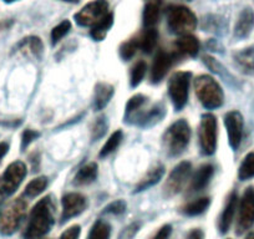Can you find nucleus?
<instances>
[{
    "instance_id": "37",
    "label": "nucleus",
    "mask_w": 254,
    "mask_h": 239,
    "mask_svg": "<svg viewBox=\"0 0 254 239\" xmlns=\"http://www.w3.org/2000/svg\"><path fill=\"white\" fill-rule=\"evenodd\" d=\"M70 30H71V23H70V20H63L58 25L54 26V29L51 30V44L56 45L61 39L65 38V35L69 34Z\"/></svg>"
},
{
    "instance_id": "41",
    "label": "nucleus",
    "mask_w": 254,
    "mask_h": 239,
    "mask_svg": "<svg viewBox=\"0 0 254 239\" xmlns=\"http://www.w3.org/2000/svg\"><path fill=\"white\" fill-rule=\"evenodd\" d=\"M39 136H40V133L35 130H31V128L24 131L23 135H21V150L25 151L30 146V143L34 142Z\"/></svg>"
},
{
    "instance_id": "28",
    "label": "nucleus",
    "mask_w": 254,
    "mask_h": 239,
    "mask_svg": "<svg viewBox=\"0 0 254 239\" xmlns=\"http://www.w3.org/2000/svg\"><path fill=\"white\" fill-rule=\"evenodd\" d=\"M112 25H114V14L110 13L106 18L102 19L99 24H96L94 28H91V30H90V36H91L95 41L105 40V38H106L107 33H109L110 29L112 28Z\"/></svg>"
},
{
    "instance_id": "6",
    "label": "nucleus",
    "mask_w": 254,
    "mask_h": 239,
    "mask_svg": "<svg viewBox=\"0 0 254 239\" xmlns=\"http://www.w3.org/2000/svg\"><path fill=\"white\" fill-rule=\"evenodd\" d=\"M26 173V165L21 161H15L6 167L3 175L0 176V203L15 193Z\"/></svg>"
},
{
    "instance_id": "51",
    "label": "nucleus",
    "mask_w": 254,
    "mask_h": 239,
    "mask_svg": "<svg viewBox=\"0 0 254 239\" xmlns=\"http://www.w3.org/2000/svg\"><path fill=\"white\" fill-rule=\"evenodd\" d=\"M146 3H155V1H162V0H145Z\"/></svg>"
},
{
    "instance_id": "12",
    "label": "nucleus",
    "mask_w": 254,
    "mask_h": 239,
    "mask_svg": "<svg viewBox=\"0 0 254 239\" xmlns=\"http://www.w3.org/2000/svg\"><path fill=\"white\" fill-rule=\"evenodd\" d=\"M142 109L138 112H136V114L133 115V116H131L130 119L126 120V122H132L135 123V125H137L138 127L142 128L152 127L156 123L162 121V119L166 115V109L165 106H163V104H155L151 107H148L147 110Z\"/></svg>"
},
{
    "instance_id": "50",
    "label": "nucleus",
    "mask_w": 254,
    "mask_h": 239,
    "mask_svg": "<svg viewBox=\"0 0 254 239\" xmlns=\"http://www.w3.org/2000/svg\"><path fill=\"white\" fill-rule=\"evenodd\" d=\"M3 1L6 4H11V3H15V1H18V0H3Z\"/></svg>"
},
{
    "instance_id": "47",
    "label": "nucleus",
    "mask_w": 254,
    "mask_h": 239,
    "mask_svg": "<svg viewBox=\"0 0 254 239\" xmlns=\"http://www.w3.org/2000/svg\"><path fill=\"white\" fill-rule=\"evenodd\" d=\"M9 143L8 142H0V161L3 160L4 156L8 153Z\"/></svg>"
},
{
    "instance_id": "34",
    "label": "nucleus",
    "mask_w": 254,
    "mask_h": 239,
    "mask_svg": "<svg viewBox=\"0 0 254 239\" xmlns=\"http://www.w3.org/2000/svg\"><path fill=\"white\" fill-rule=\"evenodd\" d=\"M254 177V152H249L242 161L238 171V178L241 181H248Z\"/></svg>"
},
{
    "instance_id": "39",
    "label": "nucleus",
    "mask_w": 254,
    "mask_h": 239,
    "mask_svg": "<svg viewBox=\"0 0 254 239\" xmlns=\"http://www.w3.org/2000/svg\"><path fill=\"white\" fill-rule=\"evenodd\" d=\"M202 61H203V64L206 65V66L208 67L212 72H214V74L224 77V79H227V77H228V72H227V70L224 69L223 65H222L221 62H219L218 60H216L214 58H212V56H209V55H204L203 58H202Z\"/></svg>"
},
{
    "instance_id": "31",
    "label": "nucleus",
    "mask_w": 254,
    "mask_h": 239,
    "mask_svg": "<svg viewBox=\"0 0 254 239\" xmlns=\"http://www.w3.org/2000/svg\"><path fill=\"white\" fill-rule=\"evenodd\" d=\"M147 97L145 95L137 94L135 96L131 97L128 101H127L126 107H125V121L130 119L131 116L136 114V112L140 111L146 104H147Z\"/></svg>"
},
{
    "instance_id": "5",
    "label": "nucleus",
    "mask_w": 254,
    "mask_h": 239,
    "mask_svg": "<svg viewBox=\"0 0 254 239\" xmlns=\"http://www.w3.org/2000/svg\"><path fill=\"white\" fill-rule=\"evenodd\" d=\"M28 202L19 197L11 201L0 213V234L11 236L19 229L25 218Z\"/></svg>"
},
{
    "instance_id": "1",
    "label": "nucleus",
    "mask_w": 254,
    "mask_h": 239,
    "mask_svg": "<svg viewBox=\"0 0 254 239\" xmlns=\"http://www.w3.org/2000/svg\"><path fill=\"white\" fill-rule=\"evenodd\" d=\"M55 223V202L51 196L44 197L31 209L24 239H44Z\"/></svg>"
},
{
    "instance_id": "17",
    "label": "nucleus",
    "mask_w": 254,
    "mask_h": 239,
    "mask_svg": "<svg viewBox=\"0 0 254 239\" xmlns=\"http://www.w3.org/2000/svg\"><path fill=\"white\" fill-rule=\"evenodd\" d=\"M14 51L26 56V58H33L39 60L44 54V44L39 36H26L16 44Z\"/></svg>"
},
{
    "instance_id": "44",
    "label": "nucleus",
    "mask_w": 254,
    "mask_h": 239,
    "mask_svg": "<svg viewBox=\"0 0 254 239\" xmlns=\"http://www.w3.org/2000/svg\"><path fill=\"white\" fill-rule=\"evenodd\" d=\"M171 233H172V226L171 224H165V226H162L158 229V232L153 236L152 239H168Z\"/></svg>"
},
{
    "instance_id": "7",
    "label": "nucleus",
    "mask_w": 254,
    "mask_h": 239,
    "mask_svg": "<svg viewBox=\"0 0 254 239\" xmlns=\"http://www.w3.org/2000/svg\"><path fill=\"white\" fill-rule=\"evenodd\" d=\"M110 13L111 11H110V4L107 0H94L82 6L80 11L75 14L74 19L79 26L94 28Z\"/></svg>"
},
{
    "instance_id": "33",
    "label": "nucleus",
    "mask_w": 254,
    "mask_h": 239,
    "mask_svg": "<svg viewBox=\"0 0 254 239\" xmlns=\"http://www.w3.org/2000/svg\"><path fill=\"white\" fill-rule=\"evenodd\" d=\"M46 187H48V178L46 177L34 178L33 181L29 182L28 186L25 187L24 196L28 197V198H34V197H38L39 194H41L44 191H45Z\"/></svg>"
},
{
    "instance_id": "42",
    "label": "nucleus",
    "mask_w": 254,
    "mask_h": 239,
    "mask_svg": "<svg viewBox=\"0 0 254 239\" xmlns=\"http://www.w3.org/2000/svg\"><path fill=\"white\" fill-rule=\"evenodd\" d=\"M80 233H81V227L79 224H75V226H71L66 231L63 232L59 239H79Z\"/></svg>"
},
{
    "instance_id": "10",
    "label": "nucleus",
    "mask_w": 254,
    "mask_h": 239,
    "mask_svg": "<svg viewBox=\"0 0 254 239\" xmlns=\"http://www.w3.org/2000/svg\"><path fill=\"white\" fill-rule=\"evenodd\" d=\"M217 119L212 114H204L199 123V146L203 155L212 156L217 150Z\"/></svg>"
},
{
    "instance_id": "32",
    "label": "nucleus",
    "mask_w": 254,
    "mask_h": 239,
    "mask_svg": "<svg viewBox=\"0 0 254 239\" xmlns=\"http://www.w3.org/2000/svg\"><path fill=\"white\" fill-rule=\"evenodd\" d=\"M110 236H111V226L106 221L99 219L92 224L87 239H110Z\"/></svg>"
},
{
    "instance_id": "8",
    "label": "nucleus",
    "mask_w": 254,
    "mask_h": 239,
    "mask_svg": "<svg viewBox=\"0 0 254 239\" xmlns=\"http://www.w3.org/2000/svg\"><path fill=\"white\" fill-rule=\"evenodd\" d=\"M192 74L190 71H178L172 75L168 82V94L177 111L182 110L188 101L190 82Z\"/></svg>"
},
{
    "instance_id": "27",
    "label": "nucleus",
    "mask_w": 254,
    "mask_h": 239,
    "mask_svg": "<svg viewBox=\"0 0 254 239\" xmlns=\"http://www.w3.org/2000/svg\"><path fill=\"white\" fill-rule=\"evenodd\" d=\"M201 26L204 31H208V33L223 34L227 29V21L222 16L211 14V15L204 16Z\"/></svg>"
},
{
    "instance_id": "24",
    "label": "nucleus",
    "mask_w": 254,
    "mask_h": 239,
    "mask_svg": "<svg viewBox=\"0 0 254 239\" xmlns=\"http://www.w3.org/2000/svg\"><path fill=\"white\" fill-rule=\"evenodd\" d=\"M97 175H99V167L96 163H87L77 171L74 178V184L75 186H86V184L92 183L97 178Z\"/></svg>"
},
{
    "instance_id": "9",
    "label": "nucleus",
    "mask_w": 254,
    "mask_h": 239,
    "mask_svg": "<svg viewBox=\"0 0 254 239\" xmlns=\"http://www.w3.org/2000/svg\"><path fill=\"white\" fill-rule=\"evenodd\" d=\"M190 175H192V165L190 162L183 161V162L178 163L171 171L170 176L166 179L165 186H163V196L166 198H171V197L180 193L187 184Z\"/></svg>"
},
{
    "instance_id": "14",
    "label": "nucleus",
    "mask_w": 254,
    "mask_h": 239,
    "mask_svg": "<svg viewBox=\"0 0 254 239\" xmlns=\"http://www.w3.org/2000/svg\"><path fill=\"white\" fill-rule=\"evenodd\" d=\"M63 212H61V222H66L74 217L80 216L86 209L87 201L80 193H67L63 197L61 201Z\"/></svg>"
},
{
    "instance_id": "49",
    "label": "nucleus",
    "mask_w": 254,
    "mask_h": 239,
    "mask_svg": "<svg viewBox=\"0 0 254 239\" xmlns=\"http://www.w3.org/2000/svg\"><path fill=\"white\" fill-rule=\"evenodd\" d=\"M244 239H254V232H252V233H249L248 236H247Z\"/></svg>"
},
{
    "instance_id": "35",
    "label": "nucleus",
    "mask_w": 254,
    "mask_h": 239,
    "mask_svg": "<svg viewBox=\"0 0 254 239\" xmlns=\"http://www.w3.org/2000/svg\"><path fill=\"white\" fill-rule=\"evenodd\" d=\"M124 140V133L121 130H117L107 138V141L105 142V145L102 146L101 151H100V157L104 158L107 157L109 155H111L115 150H117V147L120 146V143Z\"/></svg>"
},
{
    "instance_id": "36",
    "label": "nucleus",
    "mask_w": 254,
    "mask_h": 239,
    "mask_svg": "<svg viewBox=\"0 0 254 239\" xmlns=\"http://www.w3.org/2000/svg\"><path fill=\"white\" fill-rule=\"evenodd\" d=\"M146 71H147V64L143 60H140V61H137L133 65L130 72L131 87H137L142 82Z\"/></svg>"
},
{
    "instance_id": "46",
    "label": "nucleus",
    "mask_w": 254,
    "mask_h": 239,
    "mask_svg": "<svg viewBox=\"0 0 254 239\" xmlns=\"http://www.w3.org/2000/svg\"><path fill=\"white\" fill-rule=\"evenodd\" d=\"M187 239H204V234L201 229H198V228L192 229V231L188 233Z\"/></svg>"
},
{
    "instance_id": "45",
    "label": "nucleus",
    "mask_w": 254,
    "mask_h": 239,
    "mask_svg": "<svg viewBox=\"0 0 254 239\" xmlns=\"http://www.w3.org/2000/svg\"><path fill=\"white\" fill-rule=\"evenodd\" d=\"M206 46L212 51H218V53H222V51H223V46H222V44L219 43L218 40H216V39H209V40L207 41Z\"/></svg>"
},
{
    "instance_id": "21",
    "label": "nucleus",
    "mask_w": 254,
    "mask_h": 239,
    "mask_svg": "<svg viewBox=\"0 0 254 239\" xmlns=\"http://www.w3.org/2000/svg\"><path fill=\"white\" fill-rule=\"evenodd\" d=\"M214 175V167L209 163L202 165L198 170L196 171L192 178H190V191L199 192L203 191L208 183L211 182L212 177Z\"/></svg>"
},
{
    "instance_id": "43",
    "label": "nucleus",
    "mask_w": 254,
    "mask_h": 239,
    "mask_svg": "<svg viewBox=\"0 0 254 239\" xmlns=\"http://www.w3.org/2000/svg\"><path fill=\"white\" fill-rule=\"evenodd\" d=\"M138 229H140V223L130 224V226H127L126 228L121 232L119 239H133V237L136 236Z\"/></svg>"
},
{
    "instance_id": "23",
    "label": "nucleus",
    "mask_w": 254,
    "mask_h": 239,
    "mask_svg": "<svg viewBox=\"0 0 254 239\" xmlns=\"http://www.w3.org/2000/svg\"><path fill=\"white\" fill-rule=\"evenodd\" d=\"M163 175H165V167L162 165H156L141 178V181L136 184L135 193H140V192L146 191V189L151 188L155 184L162 179Z\"/></svg>"
},
{
    "instance_id": "29",
    "label": "nucleus",
    "mask_w": 254,
    "mask_h": 239,
    "mask_svg": "<svg viewBox=\"0 0 254 239\" xmlns=\"http://www.w3.org/2000/svg\"><path fill=\"white\" fill-rule=\"evenodd\" d=\"M158 41V31L156 28L146 29L140 38V49L145 54H151L156 49Z\"/></svg>"
},
{
    "instance_id": "22",
    "label": "nucleus",
    "mask_w": 254,
    "mask_h": 239,
    "mask_svg": "<svg viewBox=\"0 0 254 239\" xmlns=\"http://www.w3.org/2000/svg\"><path fill=\"white\" fill-rule=\"evenodd\" d=\"M115 94V87L109 82H97L94 92V109L96 111L105 109Z\"/></svg>"
},
{
    "instance_id": "2",
    "label": "nucleus",
    "mask_w": 254,
    "mask_h": 239,
    "mask_svg": "<svg viewBox=\"0 0 254 239\" xmlns=\"http://www.w3.org/2000/svg\"><path fill=\"white\" fill-rule=\"evenodd\" d=\"M190 141V127L186 120H177L167 128L162 137L163 148L168 157H177L185 152Z\"/></svg>"
},
{
    "instance_id": "26",
    "label": "nucleus",
    "mask_w": 254,
    "mask_h": 239,
    "mask_svg": "<svg viewBox=\"0 0 254 239\" xmlns=\"http://www.w3.org/2000/svg\"><path fill=\"white\" fill-rule=\"evenodd\" d=\"M209 204H211V198L209 197H201V198L194 199V201L183 206L182 213L188 217L199 216V214L204 213L208 209Z\"/></svg>"
},
{
    "instance_id": "4",
    "label": "nucleus",
    "mask_w": 254,
    "mask_h": 239,
    "mask_svg": "<svg viewBox=\"0 0 254 239\" xmlns=\"http://www.w3.org/2000/svg\"><path fill=\"white\" fill-rule=\"evenodd\" d=\"M166 20L170 31L176 35H190L197 28V16L190 8L170 5L166 9Z\"/></svg>"
},
{
    "instance_id": "3",
    "label": "nucleus",
    "mask_w": 254,
    "mask_h": 239,
    "mask_svg": "<svg viewBox=\"0 0 254 239\" xmlns=\"http://www.w3.org/2000/svg\"><path fill=\"white\" fill-rule=\"evenodd\" d=\"M194 91L204 109L216 110L223 105V90L221 85L209 75H199L194 80Z\"/></svg>"
},
{
    "instance_id": "16",
    "label": "nucleus",
    "mask_w": 254,
    "mask_h": 239,
    "mask_svg": "<svg viewBox=\"0 0 254 239\" xmlns=\"http://www.w3.org/2000/svg\"><path fill=\"white\" fill-rule=\"evenodd\" d=\"M237 209H238V194L236 191H232L218 219V229L222 234L229 231L234 221V217H236Z\"/></svg>"
},
{
    "instance_id": "11",
    "label": "nucleus",
    "mask_w": 254,
    "mask_h": 239,
    "mask_svg": "<svg viewBox=\"0 0 254 239\" xmlns=\"http://www.w3.org/2000/svg\"><path fill=\"white\" fill-rule=\"evenodd\" d=\"M254 224V188L249 187L244 191L238 204L236 233L238 236L246 233Z\"/></svg>"
},
{
    "instance_id": "30",
    "label": "nucleus",
    "mask_w": 254,
    "mask_h": 239,
    "mask_svg": "<svg viewBox=\"0 0 254 239\" xmlns=\"http://www.w3.org/2000/svg\"><path fill=\"white\" fill-rule=\"evenodd\" d=\"M138 49H140V38L128 39V40L124 41V43L120 45V58H121L124 61H128V60H131V59L135 56V54L137 53Z\"/></svg>"
},
{
    "instance_id": "52",
    "label": "nucleus",
    "mask_w": 254,
    "mask_h": 239,
    "mask_svg": "<svg viewBox=\"0 0 254 239\" xmlns=\"http://www.w3.org/2000/svg\"><path fill=\"white\" fill-rule=\"evenodd\" d=\"M182 1H192V0H182Z\"/></svg>"
},
{
    "instance_id": "15",
    "label": "nucleus",
    "mask_w": 254,
    "mask_h": 239,
    "mask_svg": "<svg viewBox=\"0 0 254 239\" xmlns=\"http://www.w3.org/2000/svg\"><path fill=\"white\" fill-rule=\"evenodd\" d=\"M175 59L173 54L158 50V53L155 56V60H153L152 69H151V81L153 84H158V82L162 81L163 77L167 75L168 70L172 66Z\"/></svg>"
},
{
    "instance_id": "38",
    "label": "nucleus",
    "mask_w": 254,
    "mask_h": 239,
    "mask_svg": "<svg viewBox=\"0 0 254 239\" xmlns=\"http://www.w3.org/2000/svg\"><path fill=\"white\" fill-rule=\"evenodd\" d=\"M109 128V122L105 116H100L99 119L95 120L94 125L91 127V138L92 141H97L101 137H104L105 133L107 132Z\"/></svg>"
},
{
    "instance_id": "19",
    "label": "nucleus",
    "mask_w": 254,
    "mask_h": 239,
    "mask_svg": "<svg viewBox=\"0 0 254 239\" xmlns=\"http://www.w3.org/2000/svg\"><path fill=\"white\" fill-rule=\"evenodd\" d=\"M175 54L173 56H190L196 58L199 51V41L193 35H183L175 43Z\"/></svg>"
},
{
    "instance_id": "25",
    "label": "nucleus",
    "mask_w": 254,
    "mask_h": 239,
    "mask_svg": "<svg viewBox=\"0 0 254 239\" xmlns=\"http://www.w3.org/2000/svg\"><path fill=\"white\" fill-rule=\"evenodd\" d=\"M161 3L162 1H155V3H146L143 9L142 20L146 29L156 28L161 14Z\"/></svg>"
},
{
    "instance_id": "13",
    "label": "nucleus",
    "mask_w": 254,
    "mask_h": 239,
    "mask_svg": "<svg viewBox=\"0 0 254 239\" xmlns=\"http://www.w3.org/2000/svg\"><path fill=\"white\" fill-rule=\"evenodd\" d=\"M243 116L239 111H229L224 116V126L228 133L229 146L236 151L239 147L243 137Z\"/></svg>"
},
{
    "instance_id": "40",
    "label": "nucleus",
    "mask_w": 254,
    "mask_h": 239,
    "mask_svg": "<svg viewBox=\"0 0 254 239\" xmlns=\"http://www.w3.org/2000/svg\"><path fill=\"white\" fill-rule=\"evenodd\" d=\"M127 208L126 202L122 201V199H119V201H115L112 203H110L106 208L104 209L102 213L104 214H114V216H120V214L125 213Z\"/></svg>"
},
{
    "instance_id": "18",
    "label": "nucleus",
    "mask_w": 254,
    "mask_h": 239,
    "mask_svg": "<svg viewBox=\"0 0 254 239\" xmlns=\"http://www.w3.org/2000/svg\"><path fill=\"white\" fill-rule=\"evenodd\" d=\"M254 28V11L251 8H244L239 14L234 25V38L246 39L251 35Z\"/></svg>"
},
{
    "instance_id": "20",
    "label": "nucleus",
    "mask_w": 254,
    "mask_h": 239,
    "mask_svg": "<svg viewBox=\"0 0 254 239\" xmlns=\"http://www.w3.org/2000/svg\"><path fill=\"white\" fill-rule=\"evenodd\" d=\"M233 60L239 71L246 75L254 74V46L236 51L233 54Z\"/></svg>"
},
{
    "instance_id": "48",
    "label": "nucleus",
    "mask_w": 254,
    "mask_h": 239,
    "mask_svg": "<svg viewBox=\"0 0 254 239\" xmlns=\"http://www.w3.org/2000/svg\"><path fill=\"white\" fill-rule=\"evenodd\" d=\"M61 1H65V3H71V4H77L80 0H61Z\"/></svg>"
}]
</instances>
